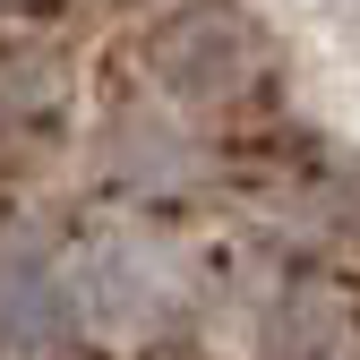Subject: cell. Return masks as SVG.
Instances as JSON below:
<instances>
[{
    "label": "cell",
    "instance_id": "6da1fadb",
    "mask_svg": "<svg viewBox=\"0 0 360 360\" xmlns=\"http://www.w3.org/2000/svg\"><path fill=\"white\" fill-rule=\"evenodd\" d=\"M249 26L232 9H189V18H172L155 34V69L163 86H180V95H223V86H240L249 77Z\"/></svg>",
    "mask_w": 360,
    "mask_h": 360
},
{
    "label": "cell",
    "instance_id": "7a4b0ae2",
    "mask_svg": "<svg viewBox=\"0 0 360 360\" xmlns=\"http://www.w3.org/2000/svg\"><path fill=\"white\" fill-rule=\"evenodd\" d=\"M9 335H18V352L43 343V266H34L26 249L9 257Z\"/></svg>",
    "mask_w": 360,
    "mask_h": 360
}]
</instances>
